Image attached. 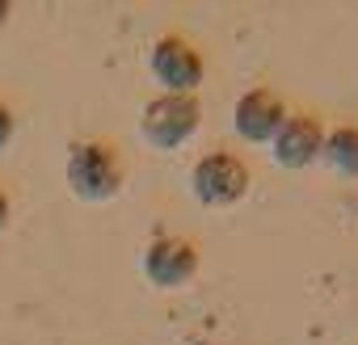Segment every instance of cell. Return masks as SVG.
<instances>
[{"label": "cell", "mask_w": 358, "mask_h": 345, "mask_svg": "<svg viewBox=\"0 0 358 345\" xmlns=\"http://www.w3.org/2000/svg\"><path fill=\"white\" fill-rule=\"evenodd\" d=\"M274 152H278L282 164L303 168V164L320 152V126H316L312 118H291V122H282L278 135H274Z\"/></svg>", "instance_id": "cell-7"}, {"label": "cell", "mask_w": 358, "mask_h": 345, "mask_svg": "<svg viewBox=\"0 0 358 345\" xmlns=\"http://www.w3.org/2000/svg\"><path fill=\"white\" fill-rule=\"evenodd\" d=\"M329 160L341 172H358V131H337L329 139Z\"/></svg>", "instance_id": "cell-8"}, {"label": "cell", "mask_w": 358, "mask_h": 345, "mask_svg": "<svg viewBox=\"0 0 358 345\" xmlns=\"http://www.w3.org/2000/svg\"><path fill=\"white\" fill-rule=\"evenodd\" d=\"M143 270L156 286H177L194 274V253L182 240H156L143 257Z\"/></svg>", "instance_id": "cell-5"}, {"label": "cell", "mask_w": 358, "mask_h": 345, "mask_svg": "<svg viewBox=\"0 0 358 345\" xmlns=\"http://www.w3.org/2000/svg\"><path fill=\"white\" fill-rule=\"evenodd\" d=\"M68 182H72V190H76L80 198L106 203V198L118 190L122 172H118V160H114L110 147H101V143H80V147H72V160H68Z\"/></svg>", "instance_id": "cell-1"}, {"label": "cell", "mask_w": 358, "mask_h": 345, "mask_svg": "<svg viewBox=\"0 0 358 345\" xmlns=\"http://www.w3.org/2000/svg\"><path fill=\"white\" fill-rule=\"evenodd\" d=\"M5 219H9V198L0 194V228H5Z\"/></svg>", "instance_id": "cell-10"}, {"label": "cell", "mask_w": 358, "mask_h": 345, "mask_svg": "<svg viewBox=\"0 0 358 345\" xmlns=\"http://www.w3.org/2000/svg\"><path fill=\"white\" fill-rule=\"evenodd\" d=\"M236 126H241V135L253 139V143L278 135V126H282V101L270 97V93H249V97L236 105Z\"/></svg>", "instance_id": "cell-6"}, {"label": "cell", "mask_w": 358, "mask_h": 345, "mask_svg": "<svg viewBox=\"0 0 358 345\" xmlns=\"http://www.w3.org/2000/svg\"><path fill=\"white\" fill-rule=\"evenodd\" d=\"M249 186V172L236 156L228 152H211L207 160H199L194 168V194L211 207H224V203H236Z\"/></svg>", "instance_id": "cell-3"}, {"label": "cell", "mask_w": 358, "mask_h": 345, "mask_svg": "<svg viewBox=\"0 0 358 345\" xmlns=\"http://www.w3.org/2000/svg\"><path fill=\"white\" fill-rule=\"evenodd\" d=\"M5 13H9V9H5V5H0V22H5Z\"/></svg>", "instance_id": "cell-11"}, {"label": "cell", "mask_w": 358, "mask_h": 345, "mask_svg": "<svg viewBox=\"0 0 358 345\" xmlns=\"http://www.w3.org/2000/svg\"><path fill=\"white\" fill-rule=\"evenodd\" d=\"M152 72H156V80L169 85V89H194V85L203 80V59H199L182 38H164V43H156V51H152Z\"/></svg>", "instance_id": "cell-4"}, {"label": "cell", "mask_w": 358, "mask_h": 345, "mask_svg": "<svg viewBox=\"0 0 358 345\" xmlns=\"http://www.w3.org/2000/svg\"><path fill=\"white\" fill-rule=\"evenodd\" d=\"M194 126H199V105H194V97H182V93H169V97L152 101L143 114V135L156 147L186 143L194 135Z\"/></svg>", "instance_id": "cell-2"}, {"label": "cell", "mask_w": 358, "mask_h": 345, "mask_svg": "<svg viewBox=\"0 0 358 345\" xmlns=\"http://www.w3.org/2000/svg\"><path fill=\"white\" fill-rule=\"evenodd\" d=\"M9 135H13V114H9L5 105H0V147L9 143Z\"/></svg>", "instance_id": "cell-9"}]
</instances>
